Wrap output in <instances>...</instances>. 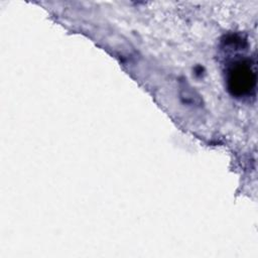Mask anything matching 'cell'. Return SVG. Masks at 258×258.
I'll return each mask as SVG.
<instances>
[{"mask_svg":"<svg viewBox=\"0 0 258 258\" xmlns=\"http://www.w3.org/2000/svg\"><path fill=\"white\" fill-rule=\"evenodd\" d=\"M238 64L239 66L232 71L233 78L231 81L234 84L233 89L235 88V90H239L243 93L251 88V83L254 81V79L251 78L252 72L248 66H241V63Z\"/></svg>","mask_w":258,"mask_h":258,"instance_id":"cell-1","label":"cell"}]
</instances>
